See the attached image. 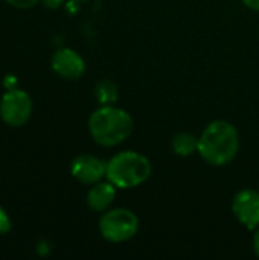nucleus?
<instances>
[{
    "instance_id": "nucleus-1",
    "label": "nucleus",
    "mask_w": 259,
    "mask_h": 260,
    "mask_svg": "<svg viewBox=\"0 0 259 260\" xmlns=\"http://www.w3.org/2000/svg\"><path fill=\"white\" fill-rule=\"evenodd\" d=\"M240 151V134L227 120L211 122L198 137V154L212 166H226Z\"/></svg>"
},
{
    "instance_id": "nucleus-2",
    "label": "nucleus",
    "mask_w": 259,
    "mask_h": 260,
    "mask_svg": "<svg viewBox=\"0 0 259 260\" xmlns=\"http://www.w3.org/2000/svg\"><path fill=\"white\" fill-rule=\"evenodd\" d=\"M134 128L128 111L116 105H101L89 117V133L92 139L105 148L118 146L125 142Z\"/></svg>"
},
{
    "instance_id": "nucleus-3",
    "label": "nucleus",
    "mask_w": 259,
    "mask_h": 260,
    "mask_svg": "<svg viewBox=\"0 0 259 260\" xmlns=\"http://www.w3.org/2000/svg\"><path fill=\"white\" fill-rule=\"evenodd\" d=\"M151 161L147 155L136 151H122L107 161L105 180L118 189H133L143 184L151 175Z\"/></svg>"
},
{
    "instance_id": "nucleus-4",
    "label": "nucleus",
    "mask_w": 259,
    "mask_h": 260,
    "mask_svg": "<svg viewBox=\"0 0 259 260\" xmlns=\"http://www.w3.org/2000/svg\"><path fill=\"white\" fill-rule=\"evenodd\" d=\"M101 236L111 244L133 239L139 232V218L130 209H108L99 219Z\"/></svg>"
},
{
    "instance_id": "nucleus-5",
    "label": "nucleus",
    "mask_w": 259,
    "mask_h": 260,
    "mask_svg": "<svg viewBox=\"0 0 259 260\" xmlns=\"http://www.w3.org/2000/svg\"><path fill=\"white\" fill-rule=\"evenodd\" d=\"M32 114V99L20 88H9L0 99V117L9 126H23Z\"/></svg>"
},
{
    "instance_id": "nucleus-6",
    "label": "nucleus",
    "mask_w": 259,
    "mask_h": 260,
    "mask_svg": "<svg viewBox=\"0 0 259 260\" xmlns=\"http://www.w3.org/2000/svg\"><path fill=\"white\" fill-rule=\"evenodd\" d=\"M70 174L79 183L93 186L105 178L107 161L90 154H81L73 158L70 165Z\"/></svg>"
},
{
    "instance_id": "nucleus-7",
    "label": "nucleus",
    "mask_w": 259,
    "mask_h": 260,
    "mask_svg": "<svg viewBox=\"0 0 259 260\" xmlns=\"http://www.w3.org/2000/svg\"><path fill=\"white\" fill-rule=\"evenodd\" d=\"M235 218L249 230L259 227V192L255 189L240 190L232 203Z\"/></svg>"
},
{
    "instance_id": "nucleus-8",
    "label": "nucleus",
    "mask_w": 259,
    "mask_h": 260,
    "mask_svg": "<svg viewBox=\"0 0 259 260\" xmlns=\"http://www.w3.org/2000/svg\"><path fill=\"white\" fill-rule=\"evenodd\" d=\"M53 72L64 78V79H79L85 72V61L84 58L73 49L63 47L58 49L50 59Z\"/></svg>"
},
{
    "instance_id": "nucleus-9",
    "label": "nucleus",
    "mask_w": 259,
    "mask_h": 260,
    "mask_svg": "<svg viewBox=\"0 0 259 260\" xmlns=\"http://www.w3.org/2000/svg\"><path fill=\"white\" fill-rule=\"evenodd\" d=\"M116 186L113 183L107 181H99L93 184L87 193V206L98 213H104L108 210L116 198Z\"/></svg>"
},
{
    "instance_id": "nucleus-10",
    "label": "nucleus",
    "mask_w": 259,
    "mask_h": 260,
    "mask_svg": "<svg viewBox=\"0 0 259 260\" xmlns=\"http://www.w3.org/2000/svg\"><path fill=\"white\" fill-rule=\"evenodd\" d=\"M172 151L179 157H191L198 152V137L191 133H179L172 139Z\"/></svg>"
},
{
    "instance_id": "nucleus-11",
    "label": "nucleus",
    "mask_w": 259,
    "mask_h": 260,
    "mask_svg": "<svg viewBox=\"0 0 259 260\" xmlns=\"http://www.w3.org/2000/svg\"><path fill=\"white\" fill-rule=\"evenodd\" d=\"M95 98L101 105H114L119 98L118 87L110 79H102L95 87Z\"/></svg>"
},
{
    "instance_id": "nucleus-12",
    "label": "nucleus",
    "mask_w": 259,
    "mask_h": 260,
    "mask_svg": "<svg viewBox=\"0 0 259 260\" xmlns=\"http://www.w3.org/2000/svg\"><path fill=\"white\" fill-rule=\"evenodd\" d=\"M11 230V219L8 213L0 207V235H5Z\"/></svg>"
},
{
    "instance_id": "nucleus-13",
    "label": "nucleus",
    "mask_w": 259,
    "mask_h": 260,
    "mask_svg": "<svg viewBox=\"0 0 259 260\" xmlns=\"http://www.w3.org/2000/svg\"><path fill=\"white\" fill-rule=\"evenodd\" d=\"M8 2L11 6L14 8H18V9H27V8H32L38 0H5Z\"/></svg>"
},
{
    "instance_id": "nucleus-14",
    "label": "nucleus",
    "mask_w": 259,
    "mask_h": 260,
    "mask_svg": "<svg viewBox=\"0 0 259 260\" xmlns=\"http://www.w3.org/2000/svg\"><path fill=\"white\" fill-rule=\"evenodd\" d=\"M47 8H50V9H58V8H61L63 5H64V2L66 0H41Z\"/></svg>"
},
{
    "instance_id": "nucleus-15",
    "label": "nucleus",
    "mask_w": 259,
    "mask_h": 260,
    "mask_svg": "<svg viewBox=\"0 0 259 260\" xmlns=\"http://www.w3.org/2000/svg\"><path fill=\"white\" fill-rule=\"evenodd\" d=\"M249 9H253V11H258L259 12V0H241Z\"/></svg>"
},
{
    "instance_id": "nucleus-16",
    "label": "nucleus",
    "mask_w": 259,
    "mask_h": 260,
    "mask_svg": "<svg viewBox=\"0 0 259 260\" xmlns=\"http://www.w3.org/2000/svg\"><path fill=\"white\" fill-rule=\"evenodd\" d=\"M253 251L259 257V227L255 230V236H253Z\"/></svg>"
},
{
    "instance_id": "nucleus-17",
    "label": "nucleus",
    "mask_w": 259,
    "mask_h": 260,
    "mask_svg": "<svg viewBox=\"0 0 259 260\" xmlns=\"http://www.w3.org/2000/svg\"><path fill=\"white\" fill-rule=\"evenodd\" d=\"M75 2H87V0H75Z\"/></svg>"
}]
</instances>
